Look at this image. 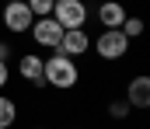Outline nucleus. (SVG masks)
<instances>
[{
  "mask_svg": "<svg viewBox=\"0 0 150 129\" xmlns=\"http://www.w3.org/2000/svg\"><path fill=\"white\" fill-rule=\"evenodd\" d=\"M42 56H21V63H18V73L25 77V80H32V84H45L42 80Z\"/></svg>",
  "mask_w": 150,
  "mask_h": 129,
  "instance_id": "9",
  "label": "nucleus"
},
{
  "mask_svg": "<svg viewBox=\"0 0 150 129\" xmlns=\"http://www.w3.org/2000/svg\"><path fill=\"white\" fill-rule=\"evenodd\" d=\"M52 18L59 21V28H84L87 7H84V0H56L52 4Z\"/></svg>",
  "mask_w": 150,
  "mask_h": 129,
  "instance_id": "3",
  "label": "nucleus"
},
{
  "mask_svg": "<svg viewBox=\"0 0 150 129\" xmlns=\"http://www.w3.org/2000/svg\"><path fill=\"white\" fill-rule=\"evenodd\" d=\"M14 119H18V105H14L11 98H4V94H0V129L14 126Z\"/></svg>",
  "mask_w": 150,
  "mask_h": 129,
  "instance_id": "10",
  "label": "nucleus"
},
{
  "mask_svg": "<svg viewBox=\"0 0 150 129\" xmlns=\"http://www.w3.org/2000/svg\"><path fill=\"white\" fill-rule=\"evenodd\" d=\"M126 101L129 108H150V77H136L126 87Z\"/></svg>",
  "mask_w": 150,
  "mask_h": 129,
  "instance_id": "7",
  "label": "nucleus"
},
{
  "mask_svg": "<svg viewBox=\"0 0 150 129\" xmlns=\"http://www.w3.org/2000/svg\"><path fill=\"white\" fill-rule=\"evenodd\" d=\"M56 49H59L63 56H84V52L91 49V39H87V32H84V28H67Z\"/></svg>",
  "mask_w": 150,
  "mask_h": 129,
  "instance_id": "6",
  "label": "nucleus"
},
{
  "mask_svg": "<svg viewBox=\"0 0 150 129\" xmlns=\"http://www.w3.org/2000/svg\"><path fill=\"white\" fill-rule=\"evenodd\" d=\"M94 49H98L101 59H122V56L129 52V39L122 35V28H105V32L98 35Z\"/></svg>",
  "mask_w": 150,
  "mask_h": 129,
  "instance_id": "2",
  "label": "nucleus"
},
{
  "mask_svg": "<svg viewBox=\"0 0 150 129\" xmlns=\"http://www.w3.org/2000/svg\"><path fill=\"white\" fill-rule=\"evenodd\" d=\"M7 56H11V45H7V42H0V59H4V63H7Z\"/></svg>",
  "mask_w": 150,
  "mask_h": 129,
  "instance_id": "15",
  "label": "nucleus"
},
{
  "mask_svg": "<svg viewBox=\"0 0 150 129\" xmlns=\"http://www.w3.org/2000/svg\"><path fill=\"white\" fill-rule=\"evenodd\" d=\"M28 32H32V39H35L38 45L56 49L67 28H59V21H56V18H38V21H32V28H28Z\"/></svg>",
  "mask_w": 150,
  "mask_h": 129,
  "instance_id": "5",
  "label": "nucleus"
},
{
  "mask_svg": "<svg viewBox=\"0 0 150 129\" xmlns=\"http://www.w3.org/2000/svg\"><path fill=\"white\" fill-rule=\"evenodd\" d=\"M119 28H122V35H126V39H136V35H143V21H140V18H129V14H126V21H122Z\"/></svg>",
  "mask_w": 150,
  "mask_h": 129,
  "instance_id": "11",
  "label": "nucleus"
},
{
  "mask_svg": "<svg viewBox=\"0 0 150 129\" xmlns=\"http://www.w3.org/2000/svg\"><path fill=\"white\" fill-rule=\"evenodd\" d=\"M112 115H115V119H126V115H129V101H126V98L112 105Z\"/></svg>",
  "mask_w": 150,
  "mask_h": 129,
  "instance_id": "13",
  "label": "nucleus"
},
{
  "mask_svg": "<svg viewBox=\"0 0 150 129\" xmlns=\"http://www.w3.org/2000/svg\"><path fill=\"white\" fill-rule=\"evenodd\" d=\"M98 21H101L105 28H119V25L126 21V7H122L119 0H105V4L98 7Z\"/></svg>",
  "mask_w": 150,
  "mask_h": 129,
  "instance_id": "8",
  "label": "nucleus"
},
{
  "mask_svg": "<svg viewBox=\"0 0 150 129\" xmlns=\"http://www.w3.org/2000/svg\"><path fill=\"white\" fill-rule=\"evenodd\" d=\"M7 77H11V70H7V63H4V59H0V87L7 84Z\"/></svg>",
  "mask_w": 150,
  "mask_h": 129,
  "instance_id": "14",
  "label": "nucleus"
},
{
  "mask_svg": "<svg viewBox=\"0 0 150 129\" xmlns=\"http://www.w3.org/2000/svg\"><path fill=\"white\" fill-rule=\"evenodd\" d=\"M25 4H28V11H32L35 18H49V14H52V4H56V0H25Z\"/></svg>",
  "mask_w": 150,
  "mask_h": 129,
  "instance_id": "12",
  "label": "nucleus"
},
{
  "mask_svg": "<svg viewBox=\"0 0 150 129\" xmlns=\"http://www.w3.org/2000/svg\"><path fill=\"white\" fill-rule=\"evenodd\" d=\"M32 21H35V14L28 11L25 0H7V7H4V28L7 32H28Z\"/></svg>",
  "mask_w": 150,
  "mask_h": 129,
  "instance_id": "4",
  "label": "nucleus"
},
{
  "mask_svg": "<svg viewBox=\"0 0 150 129\" xmlns=\"http://www.w3.org/2000/svg\"><path fill=\"white\" fill-rule=\"evenodd\" d=\"M77 63L70 56H63V52H56V56H49L45 63H42V80L52 87H59V91H67V87L77 84Z\"/></svg>",
  "mask_w": 150,
  "mask_h": 129,
  "instance_id": "1",
  "label": "nucleus"
}]
</instances>
